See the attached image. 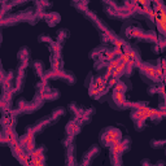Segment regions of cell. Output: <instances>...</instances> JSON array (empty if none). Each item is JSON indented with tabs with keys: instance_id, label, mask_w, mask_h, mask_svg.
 Returning <instances> with one entry per match:
<instances>
[{
	"instance_id": "6",
	"label": "cell",
	"mask_w": 166,
	"mask_h": 166,
	"mask_svg": "<svg viewBox=\"0 0 166 166\" xmlns=\"http://www.w3.org/2000/svg\"><path fill=\"white\" fill-rule=\"evenodd\" d=\"M113 87H114V90L121 91V92H126V90H127V86L123 82H121L120 79H117V82H116V84H114Z\"/></svg>"
},
{
	"instance_id": "8",
	"label": "cell",
	"mask_w": 166,
	"mask_h": 166,
	"mask_svg": "<svg viewBox=\"0 0 166 166\" xmlns=\"http://www.w3.org/2000/svg\"><path fill=\"white\" fill-rule=\"evenodd\" d=\"M34 67H35L36 73H38V74H42V75H43V73H42V72H43V66H42V64L36 61V62H34Z\"/></svg>"
},
{
	"instance_id": "5",
	"label": "cell",
	"mask_w": 166,
	"mask_h": 166,
	"mask_svg": "<svg viewBox=\"0 0 166 166\" xmlns=\"http://www.w3.org/2000/svg\"><path fill=\"white\" fill-rule=\"evenodd\" d=\"M67 36H69V33H67V30H60V31L57 33V42L62 44V42L67 38Z\"/></svg>"
},
{
	"instance_id": "10",
	"label": "cell",
	"mask_w": 166,
	"mask_h": 166,
	"mask_svg": "<svg viewBox=\"0 0 166 166\" xmlns=\"http://www.w3.org/2000/svg\"><path fill=\"white\" fill-rule=\"evenodd\" d=\"M77 1H78V0H74V3H77Z\"/></svg>"
},
{
	"instance_id": "9",
	"label": "cell",
	"mask_w": 166,
	"mask_h": 166,
	"mask_svg": "<svg viewBox=\"0 0 166 166\" xmlns=\"http://www.w3.org/2000/svg\"><path fill=\"white\" fill-rule=\"evenodd\" d=\"M39 40L40 42H46V43H52L53 40L49 38V36H46V35H40L39 36Z\"/></svg>"
},
{
	"instance_id": "1",
	"label": "cell",
	"mask_w": 166,
	"mask_h": 166,
	"mask_svg": "<svg viewBox=\"0 0 166 166\" xmlns=\"http://www.w3.org/2000/svg\"><path fill=\"white\" fill-rule=\"evenodd\" d=\"M121 138H122V134H121V131L118 130V128L109 127V128H107V130L103 133V135H101V138H100V140H101V143H103L104 145H108V147H110L112 144L120 141Z\"/></svg>"
},
{
	"instance_id": "7",
	"label": "cell",
	"mask_w": 166,
	"mask_h": 166,
	"mask_svg": "<svg viewBox=\"0 0 166 166\" xmlns=\"http://www.w3.org/2000/svg\"><path fill=\"white\" fill-rule=\"evenodd\" d=\"M62 114H64V109H62V108H56V109L52 112V117H51V118L55 121L56 118H59L60 116H62Z\"/></svg>"
},
{
	"instance_id": "4",
	"label": "cell",
	"mask_w": 166,
	"mask_h": 166,
	"mask_svg": "<svg viewBox=\"0 0 166 166\" xmlns=\"http://www.w3.org/2000/svg\"><path fill=\"white\" fill-rule=\"evenodd\" d=\"M18 59L21 61H28V59H29V48L28 47L21 48V51L18 52Z\"/></svg>"
},
{
	"instance_id": "2",
	"label": "cell",
	"mask_w": 166,
	"mask_h": 166,
	"mask_svg": "<svg viewBox=\"0 0 166 166\" xmlns=\"http://www.w3.org/2000/svg\"><path fill=\"white\" fill-rule=\"evenodd\" d=\"M112 97H113L114 103L117 104L118 107L121 108H126V96H125V92H121V91H117V90H113V95H112Z\"/></svg>"
},
{
	"instance_id": "3",
	"label": "cell",
	"mask_w": 166,
	"mask_h": 166,
	"mask_svg": "<svg viewBox=\"0 0 166 166\" xmlns=\"http://www.w3.org/2000/svg\"><path fill=\"white\" fill-rule=\"evenodd\" d=\"M44 18H46V21H47V23H48L49 26H55V25H57V23L60 22V14L59 13H56V12L47 13V14L44 16Z\"/></svg>"
}]
</instances>
